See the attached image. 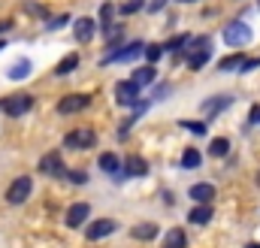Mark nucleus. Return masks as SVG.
I'll return each mask as SVG.
<instances>
[{
    "instance_id": "obj_28",
    "label": "nucleus",
    "mask_w": 260,
    "mask_h": 248,
    "mask_svg": "<svg viewBox=\"0 0 260 248\" xmlns=\"http://www.w3.org/2000/svg\"><path fill=\"white\" fill-rule=\"evenodd\" d=\"M67 179H70L73 185H85V182H88V173H85V170H70Z\"/></svg>"
},
{
    "instance_id": "obj_1",
    "label": "nucleus",
    "mask_w": 260,
    "mask_h": 248,
    "mask_svg": "<svg viewBox=\"0 0 260 248\" xmlns=\"http://www.w3.org/2000/svg\"><path fill=\"white\" fill-rule=\"evenodd\" d=\"M97 139V133L91 127H79V130H70L64 136V148H73V151H82V148H91Z\"/></svg>"
},
{
    "instance_id": "obj_21",
    "label": "nucleus",
    "mask_w": 260,
    "mask_h": 248,
    "mask_svg": "<svg viewBox=\"0 0 260 248\" xmlns=\"http://www.w3.org/2000/svg\"><path fill=\"white\" fill-rule=\"evenodd\" d=\"M76 67H79V58H76V55H70V58H64V61L55 67V76H67V73H73Z\"/></svg>"
},
{
    "instance_id": "obj_35",
    "label": "nucleus",
    "mask_w": 260,
    "mask_h": 248,
    "mask_svg": "<svg viewBox=\"0 0 260 248\" xmlns=\"http://www.w3.org/2000/svg\"><path fill=\"white\" fill-rule=\"evenodd\" d=\"M248 248H260V245H257V242H251V245H248Z\"/></svg>"
},
{
    "instance_id": "obj_24",
    "label": "nucleus",
    "mask_w": 260,
    "mask_h": 248,
    "mask_svg": "<svg viewBox=\"0 0 260 248\" xmlns=\"http://www.w3.org/2000/svg\"><path fill=\"white\" fill-rule=\"evenodd\" d=\"M230 103H233V97H215L212 103H206V112H209V115H215V112H221V109H224V106H230Z\"/></svg>"
},
{
    "instance_id": "obj_10",
    "label": "nucleus",
    "mask_w": 260,
    "mask_h": 248,
    "mask_svg": "<svg viewBox=\"0 0 260 248\" xmlns=\"http://www.w3.org/2000/svg\"><path fill=\"white\" fill-rule=\"evenodd\" d=\"M88 215H91V206L88 203H73L67 209V227H82L88 221Z\"/></svg>"
},
{
    "instance_id": "obj_29",
    "label": "nucleus",
    "mask_w": 260,
    "mask_h": 248,
    "mask_svg": "<svg viewBox=\"0 0 260 248\" xmlns=\"http://www.w3.org/2000/svg\"><path fill=\"white\" fill-rule=\"evenodd\" d=\"M182 46H188V37H173V40L164 46V52H173V49H182Z\"/></svg>"
},
{
    "instance_id": "obj_33",
    "label": "nucleus",
    "mask_w": 260,
    "mask_h": 248,
    "mask_svg": "<svg viewBox=\"0 0 260 248\" xmlns=\"http://www.w3.org/2000/svg\"><path fill=\"white\" fill-rule=\"evenodd\" d=\"M160 6H164V0H154V3H148V9H151V12H157Z\"/></svg>"
},
{
    "instance_id": "obj_19",
    "label": "nucleus",
    "mask_w": 260,
    "mask_h": 248,
    "mask_svg": "<svg viewBox=\"0 0 260 248\" xmlns=\"http://www.w3.org/2000/svg\"><path fill=\"white\" fill-rule=\"evenodd\" d=\"M118 167H121V164H118V158H115L112 151L100 154V170H103V173H118Z\"/></svg>"
},
{
    "instance_id": "obj_20",
    "label": "nucleus",
    "mask_w": 260,
    "mask_h": 248,
    "mask_svg": "<svg viewBox=\"0 0 260 248\" xmlns=\"http://www.w3.org/2000/svg\"><path fill=\"white\" fill-rule=\"evenodd\" d=\"M230 151V142L224 139V136H218V139H212V145H209V154H215V158H224Z\"/></svg>"
},
{
    "instance_id": "obj_9",
    "label": "nucleus",
    "mask_w": 260,
    "mask_h": 248,
    "mask_svg": "<svg viewBox=\"0 0 260 248\" xmlns=\"http://www.w3.org/2000/svg\"><path fill=\"white\" fill-rule=\"evenodd\" d=\"M136 55H145V46H142V43H130V46H124L121 52L106 55V58H103V67H106V64H118V61H133Z\"/></svg>"
},
{
    "instance_id": "obj_13",
    "label": "nucleus",
    "mask_w": 260,
    "mask_h": 248,
    "mask_svg": "<svg viewBox=\"0 0 260 248\" xmlns=\"http://www.w3.org/2000/svg\"><path fill=\"white\" fill-rule=\"evenodd\" d=\"M73 34H76V40H79V43H88V40L94 37V21H91V18H79Z\"/></svg>"
},
{
    "instance_id": "obj_15",
    "label": "nucleus",
    "mask_w": 260,
    "mask_h": 248,
    "mask_svg": "<svg viewBox=\"0 0 260 248\" xmlns=\"http://www.w3.org/2000/svg\"><path fill=\"white\" fill-rule=\"evenodd\" d=\"M188 221H194V224H209V221H212V206H209V203H200L197 209H191Z\"/></svg>"
},
{
    "instance_id": "obj_16",
    "label": "nucleus",
    "mask_w": 260,
    "mask_h": 248,
    "mask_svg": "<svg viewBox=\"0 0 260 248\" xmlns=\"http://www.w3.org/2000/svg\"><path fill=\"white\" fill-rule=\"evenodd\" d=\"M188 242V236H185V230H179V227H173L170 233H167V239H164V248H185Z\"/></svg>"
},
{
    "instance_id": "obj_32",
    "label": "nucleus",
    "mask_w": 260,
    "mask_h": 248,
    "mask_svg": "<svg viewBox=\"0 0 260 248\" xmlns=\"http://www.w3.org/2000/svg\"><path fill=\"white\" fill-rule=\"evenodd\" d=\"M248 121H260V106H251V112H248Z\"/></svg>"
},
{
    "instance_id": "obj_5",
    "label": "nucleus",
    "mask_w": 260,
    "mask_h": 248,
    "mask_svg": "<svg viewBox=\"0 0 260 248\" xmlns=\"http://www.w3.org/2000/svg\"><path fill=\"white\" fill-rule=\"evenodd\" d=\"M115 100L121 103V106H136L139 103V85L127 79V82H118L115 85Z\"/></svg>"
},
{
    "instance_id": "obj_8",
    "label": "nucleus",
    "mask_w": 260,
    "mask_h": 248,
    "mask_svg": "<svg viewBox=\"0 0 260 248\" xmlns=\"http://www.w3.org/2000/svg\"><path fill=\"white\" fill-rule=\"evenodd\" d=\"M40 173H46V176H67L64 158H61L58 151H49V154L40 161Z\"/></svg>"
},
{
    "instance_id": "obj_34",
    "label": "nucleus",
    "mask_w": 260,
    "mask_h": 248,
    "mask_svg": "<svg viewBox=\"0 0 260 248\" xmlns=\"http://www.w3.org/2000/svg\"><path fill=\"white\" fill-rule=\"evenodd\" d=\"M3 30H9V21H0V34H3Z\"/></svg>"
},
{
    "instance_id": "obj_27",
    "label": "nucleus",
    "mask_w": 260,
    "mask_h": 248,
    "mask_svg": "<svg viewBox=\"0 0 260 248\" xmlns=\"http://www.w3.org/2000/svg\"><path fill=\"white\" fill-rule=\"evenodd\" d=\"M142 3H145V0H127V3H121V9H118V12H121V15H133V12H139V9H142Z\"/></svg>"
},
{
    "instance_id": "obj_11",
    "label": "nucleus",
    "mask_w": 260,
    "mask_h": 248,
    "mask_svg": "<svg viewBox=\"0 0 260 248\" xmlns=\"http://www.w3.org/2000/svg\"><path fill=\"white\" fill-rule=\"evenodd\" d=\"M124 170H127V176H133V179H142V176L148 173V164H145L142 158H136V154H130L127 161H124Z\"/></svg>"
},
{
    "instance_id": "obj_25",
    "label": "nucleus",
    "mask_w": 260,
    "mask_h": 248,
    "mask_svg": "<svg viewBox=\"0 0 260 248\" xmlns=\"http://www.w3.org/2000/svg\"><path fill=\"white\" fill-rule=\"evenodd\" d=\"M197 164H200V151H197V148H188V151L182 154V167H185V170H194Z\"/></svg>"
},
{
    "instance_id": "obj_3",
    "label": "nucleus",
    "mask_w": 260,
    "mask_h": 248,
    "mask_svg": "<svg viewBox=\"0 0 260 248\" xmlns=\"http://www.w3.org/2000/svg\"><path fill=\"white\" fill-rule=\"evenodd\" d=\"M3 106V112L9 115V118H21V115H27L30 109H34V97L30 94H15V97H9L6 103H0Z\"/></svg>"
},
{
    "instance_id": "obj_23",
    "label": "nucleus",
    "mask_w": 260,
    "mask_h": 248,
    "mask_svg": "<svg viewBox=\"0 0 260 248\" xmlns=\"http://www.w3.org/2000/svg\"><path fill=\"white\" fill-rule=\"evenodd\" d=\"M30 73V61H18L15 67H9V79H27Z\"/></svg>"
},
{
    "instance_id": "obj_2",
    "label": "nucleus",
    "mask_w": 260,
    "mask_h": 248,
    "mask_svg": "<svg viewBox=\"0 0 260 248\" xmlns=\"http://www.w3.org/2000/svg\"><path fill=\"white\" fill-rule=\"evenodd\" d=\"M251 27L245 24V21H233V24H227L224 27V43L227 46H245V43H251Z\"/></svg>"
},
{
    "instance_id": "obj_17",
    "label": "nucleus",
    "mask_w": 260,
    "mask_h": 248,
    "mask_svg": "<svg viewBox=\"0 0 260 248\" xmlns=\"http://www.w3.org/2000/svg\"><path fill=\"white\" fill-rule=\"evenodd\" d=\"M112 12H115L112 3H103V6H100V30H103V34H112V30H115V27H112Z\"/></svg>"
},
{
    "instance_id": "obj_14",
    "label": "nucleus",
    "mask_w": 260,
    "mask_h": 248,
    "mask_svg": "<svg viewBox=\"0 0 260 248\" xmlns=\"http://www.w3.org/2000/svg\"><path fill=\"white\" fill-rule=\"evenodd\" d=\"M130 236H133V239H154V236H157V224H154V221L136 224V227L130 230Z\"/></svg>"
},
{
    "instance_id": "obj_7",
    "label": "nucleus",
    "mask_w": 260,
    "mask_h": 248,
    "mask_svg": "<svg viewBox=\"0 0 260 248\" xmlns=\"http://www.w3.org/2000/svg\"><path fill=\"white\" fill-rule=\"evenodd\" d=\"M88 103H91L88 94H70V97H64V100L58 103V112H61V115H73V112L88 109Z\"/></svg>"
},
{
    "instance_id": "obj_12",
    "label": "nucleus",
    "mask_w": 260,
    "mask_h": 248,
    "mask_svg": "<svg viewBox=\"0 0 260 248\" xmlns=\"http://www.w3.org/2000/svg\"><path fill=\"white\" fill-rule=\"evenodd\" d=\"M212 197H215V188L209 182H200L191 188V200H197V203H212Z\"/></svg>"
},
{
    "instance_id": "obj_22",
    "label": "nucleus",
    "mask_w": 260,
    "mask_h": 248,
    "mask_svg": "<svg viewBox=\"0 0 260 248\" xmlns=\"http://www.w3.org/2000/svg\"><path fill=\"white\" fill-rule=\"evenodd\" d=\"M209 64V49H200V52H194L191 58H188V67L191 70H200V67H206Z\"/></svg>"
},
{
    "instance_id": "obj_4",
    "label": "nucleus",
    "mask_w": 260,
    "mask_h": 248,
    "mask_svg": "<svg viewBox=\"0 0 260 248\" xmlns=\"http://www.w3.org/2000/svg\"><path fill=\"white\" fill-rule=\"evenodd\" d=\"M30 191H34V182H30V176H21V179H15L9 191H6V200L12 203V206H21L27 197H30Z\"/></svg>"
},
{
    "instance_id": "obj_38",
    "label": "nucleus",
    "mask_w": 260,
    "mask_h": 248,
    "mask_svg": "<svg viewBox=\"0 0 260 248\" xmlns=\"http://www.w3.org/2000/svg\"><path fill=\"white\" fill-rule=\"evenodd\" d=\"M182 3H185V0H182Z\"/></svg>"
},
{
    "instance_id": "obj_30",
    "label": "nucleus",
    "mask_w": 260,
    "mask_h": 248,
    "mask_svg": "<svg viewBox=\"0 0 260 248\" xmlns=\"http://www.w3.org/2000/svg\"><path fill=\"white\" fill-rule=\"evenodd\" d=\"M160 55H164V46H145V58H148L151 64L157 61Z\"/></svg>"
},
{
    "instance_id": "obj_31",
    "label": "nucleus",
    "mask_w": 260,
    "mask_h": 248,
    "mask_svg": "<svg viewBox=\"0 0 260 248\" xmlns=\"http://www.w3.org/2000/svg\"><path fill=\"white\" fill-rule=\"evenodd\" d=\"M182 124H185L191 133H206V124H203V121H182Z\"/></svg>"
},
{
    "instance_id": "obj_39",
    "label": "nucleus",
    "mask_w": 260,
    "mask_h": 248,
    "mask_svg": "<svg viewBox=\"0 0 260 248\" xmlns=\"http://www.w3.org/2000/svg\"><path fill=\"white\" fill-rule=\"evenodd\" d=\"M257 6H260V3H257Z\"/></svg>"
},
{
    "instance_id": "obj_6",
    "label": "nucleus",
    "mask_w": 260,
    "mask_h": 248,
    "mask_svg": "<svg viewBox=\"0 0 260 248\" xmlns=\"http://www.w3.org/2000/svg\"><path fill=\"white\" fill-rule=\"evenodd\" d=\"M109 233H115V221H112V218H100V221H91V224L85 227V236H88L91 242H97V239H103V236H109Z\"/></svg>"
},
{
    "instance_id": "obj_26",
    "label": "nucleus",
    "mask_w": 260,
    "mask_h": 248,
    "mask_svg": "<svg viewBox=\"0 0 260 248\" xmlns=\"http://www.w3.org/2000/svg\"><path fill=\"white\" fill-rule=\"evenodd\" d=\"M242 58H239V55H230V58H224V61L218 64V70H221V73H227V70H236V67H242Z\"/></svg>"
},
{
    "instance_id": "obj_18",
    "label": "nucleus",
    "mask_w": 260,
    "mask_h": 248,
    "mask_svg": "<svg viewBox=\"0 0 260 248\" xmlns=\"http://www.w3.org/2000/svg\"><path fill=\"white\" fill-rule=\"evenodd\" d=\"M154 76H157V73H154V67H142V70H136V73H133V82L142 88V85H151V82H154Z\"/></svg>"
},
{
    "instance_id": "obj_37",
    "label": "nucleus",
    "mask_w": 260,
    "mask_h": 248,
    "mask_svg": "<svg viewBox=\"0 0 260 248\" xmlns=\"http://www.w3.org/2000/svg\"><path fill=\"white\" fill-rule=\"evenodd\" d=\"M257 185H260V176H257Z\"/></svg>"
},
{
    "instance_id": "obj_36",
    "label": "nucleus",
    "mask_w": 260,
    "mask_h": 248,
    "mask_svg": "<svg viewBox=\"0 0 260 248\" xmlns=\"http://www.w3.org/2000/svg\"><path fill=\"white\" fill-rule=\"evenodd\" d=\"M0 52H3V43H0Z\"/></svg>"
}]
</instances>
